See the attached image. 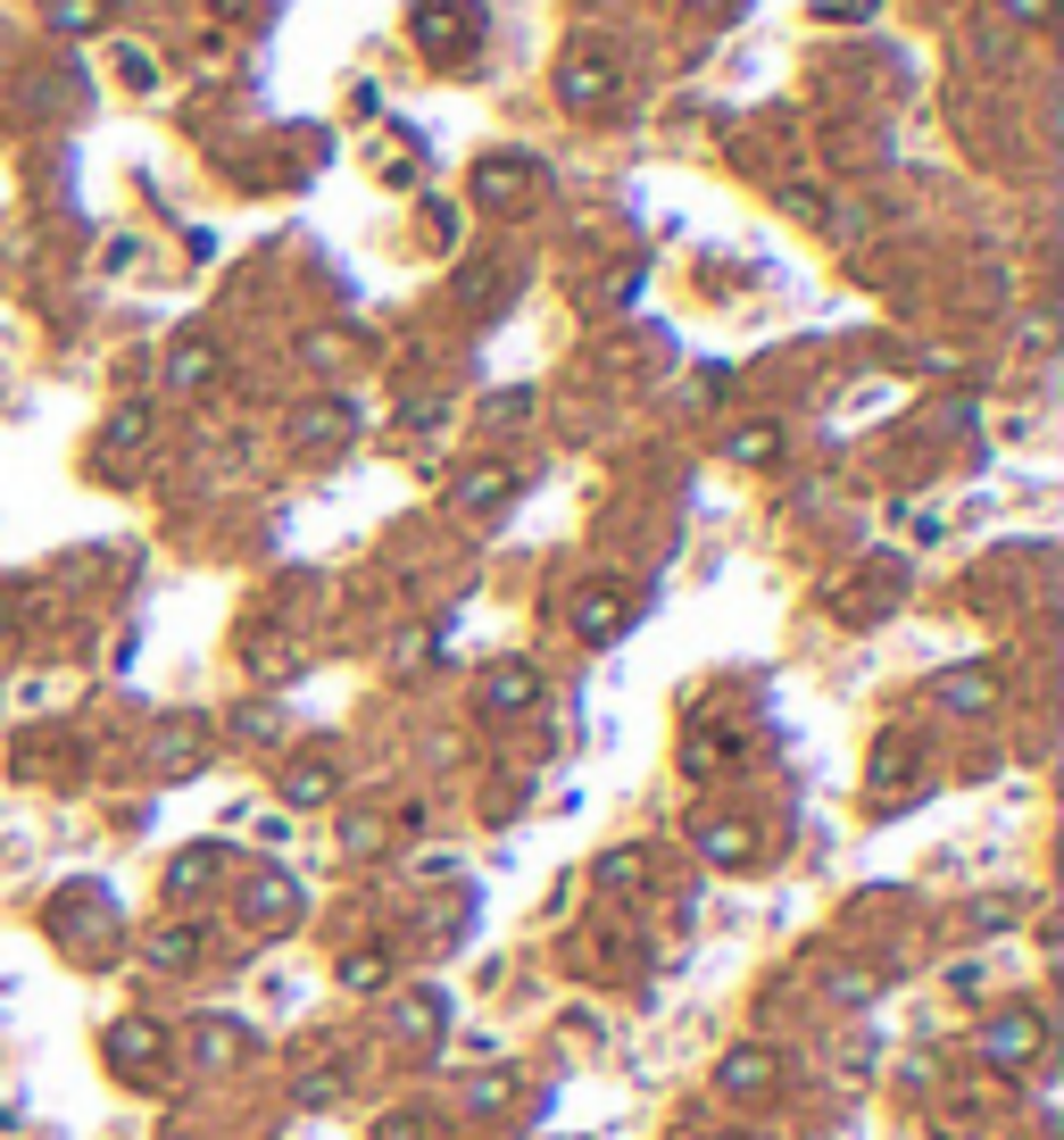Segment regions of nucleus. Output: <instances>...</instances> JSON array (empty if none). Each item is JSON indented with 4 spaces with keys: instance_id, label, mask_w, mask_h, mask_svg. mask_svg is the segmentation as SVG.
Masks as SVG:
<instances>
[{
    "instance_id": "f257e3e1",
    "label": "nucleus",
    "mask_w": 1064,
    "mask_h": 1140,
    "mask_svg": "<svg viewBox=\"0 0 1064 1140\" xmlns=\"http://www.w3.org/2000/svg\"><path fill=\"white\" fill-rule=\"evenodd\" d=\"M558 93H566V109H599V100L616 93V58H607V51H591V42H582V51L566 58Z\"/></svg>"
},
{
    "instance_id": "f03ea898",
    "label": "nucleus",
    "mask_w": 1064,
    "mask_h": 1140,
    "mask_svg": "<svg viewBox=\"0 0 1064 1140\" xmlns=\"http://www.w3.org/2000/svg\"><path fill=\"white\" fill-rule=\"evenodd\" d=\"M483 25V0H425L416 9V42H432V51H449V34H474Z\"/></svg>"
},
{
    "instance_id": "7ed1b4c3",
    "label": "nucleus",
    "mask_w": 1064,
    "mask_h": 1140,
    "mask_svg": "<svg viewBox=\"0 0 1064 1140\" xmlns=\"http://www.w3.org/2000/svg\"><path fill=\"white\" fill-rule=\"evenodd\" d=\"M533 699H541V674L533 666H491V683H483L491 716H516V708H533Z\"/></svg>"
},
{
    "instance_id": "20e7f679",
    "label": "nucleus",
    "mask_w": 1064,
    "mask_h": 1140,
    "mask_svg": "<svg viewBox=\"0 0 1064 1140\" xmlns=\"http://www.w3.org/2000/svg\"><path fill=\"white\" fill-rule=\"evenodd\" d=\"M774 1074H782L774 1049H732V1057H724V1090H766Z\"/></svg>"
},
{
    "instance_id": "39448f33",
    "label": "nucleus",
    "mask_w": 1064,
    "mask_h": 1140,
    "mask_svg": "<svg viewBox=\"0 0 1064 1140\" xmlns=\"http://www.w3.org/2000/svg\"><path fill=\"white\" fill-rule=\"evenodd\" d=\"M507 491H516V475H507V467H483V475H467V484H458V508H474V517H491V508H500Z\"/></svg>"
},
{
    "instance_id": "423d86ee",
    "label": "nucleus",
    "mask_w": 1064,
    "mask_h": 1140,
    "mask_svg": "<svg viewBox=\"0 0 1064 1140\" xmlns=\"http://www.w3.org/2000/svg\"><path fill=\"white\" fill-rule=\"evenodd\" d=\"M574 625H582L591 641L616 633V625H624V599H616V591H582V599H574Z\"/></svg>"
},
{
    "instance_id": "0eeeda50",
    "label": "nucleus",
    "mask_w": 1064,
    "mask_h": 1140,
    "mask_svg": "<svg viewBox=\"0 0 1064 1140\" xmlns=\"http://www.w3.org/2000/svg\"><path fill=\"white\" fill-rule=\"evenodd\" d=\"M109 1057H117V1066H158V1032H150V1024L109 1032Z\"/></svg>"
},
{
    "instance_id": "6e6552de",
    "label": "nucleus",
    "mask_w": 1064,
    "mask_h": 1140,
    "mask_svg": "<svg viewBox=\"0 0 1064 1140\" xmlns=\"http://www.w3.org/2000/svg\"><path fill=\"white\" fill-rule=\"evenodd\" d=\"M283 916H292V882L259 875V891H250V924H283Z\"/></svg>"
},
{
    "instance_id": "1a4fd4ad",
    "label": "nucleus",
    "mask_w": 1064,
    "mask_h": 1140,
    "mask_svg": "<svg viewBox=\"0 0 1064 1140\" xmlns=\"http://www.w3.org/2000/svg\"><path fill=\"white\" fill-rule=\"evenodd\" d=\"M981 1049L1014 1066V1057H1031V1049H1040V1024H1023V1016H1014V1024H990V1041H981Z\"/></svg>"
},
{
    "instance_id": "9d476101",
    "label": "nucleus",
    "mask_w": 1064,
    "mask_h": 1140,
    "mask_svg": "<svg viewBox=\"0 0 1064 1140\" xmlns=\"http://www.w3.org/2000/svg\"><path fill=\"white\" fill-rule=\"evenodd\" d=\"M175 383H184V392H200V383H208V374H217V350H208V341H184V350H175Z\"/></svg>"
},
{
    "instance_id": "9b49d317",
    "label": "nucleus",
    "mask_w": 1064,
    "mask_h": 1140,
    "mask_svg": "<svg viewBox=\"0 0 1064 1140\" xmlns=\"http://www.w3.org/2000/svg\"><path fill=\"white\" fill-rule=\"evenodd\" d=\"M299 442H341V433H350V409H341V400H333V409H299Z\"/></svg>"
},
{
    "instance_id": "f8f14e48",
    "label": "nucleus",
    "mask_w": 1064,
    "mask_h": 1140,
    "mask_svg": "<svg viewBox=\"0 0 1064 1140\" xmlns=\"http://www.w3.org/2000/svg\"><path fill=\"white\" fill-rule=\"evenodd\" d=\"M940 699H948V708H990V674H948V683H940Z\"/></svg>"
},
{
    "instance_id": "ddd939ff",
    "label": "nucleus",
    "mask_w": 1064,
    "mask_h": 1140,
    "mask_svg": "<svg viewBox=\"0 0 1064 1140\" xmlns=\"http://www.w3.org/2000/svg\"><path fill=\"white\" fill-rule=\"evenodd\" d=\"M516 184H524L516 159H491V167H483V200H516Z\"/></svg>"
},
{
    "instance_id": "4468645a",
    "label": "nucleus",
    "mask_w": 1064,
    "mask_h": 1140,
    "mask_svg": "<svg viewBox=\"0 0 1064 1140\" xmlns=\"http://www.w3.org/2000/svg\"><path fill=\"white\" fill-rule=\"evenodd\" d=\"M699 842H707V858H748V833H741V824H707Z\"/></svg>"
},
{
    "instance_id": "2eb2a0df",
    "label": "nucleus",
    "mask_w": 1064,
    "mask_h": 1140,
    "mask_svg": "<svg viewBox=\"0 0 1064 1140\" xmlns=\"http://www.w3.org/2000/svg\"><path fill=\"white\" fill-rule=\"evenodd\" d=\"M732 458H748V467H757V458H774V425H748V433H732Z\"/></svg>"
},
{
    "instance_id": "dca6fc26",
    "label": "nucleus",
    "mask_w": 1064,
    "mask_h": 1140,
    "mask_svg": "<svg viewBox=\"0 0 1064 1140\" xmlns=\"http://www.w3.org/2000/svg\"><path fill=\"white\" fill-rule=\"evenodd\" d=\"M333 791V767H292V800H325Z\"/></svg>"
},
{
    "instance_id": "f3484780",
    "label": "nucleus",
    "mask_w": 1064,
    "mask_h": 1140,
    "mask_svg": "<svg viewBox=\"0 0 1064 1140\" xmlns=\"http://www.w3.org/2000/svg\"><path fill=\"white\" fill-rule=\"evenodd\" d=\"M51 25H75V34H84V25H100V0H58Z\"/></svg>"
},
{
    "instance_id": "a211bd4d",
    "label": "nucleus",
    "mask_w": 1064,
    "mask_h": 1140,
    "mask_svg": "<svg viewBox=\"0 0 1064 1140\" xmlns=\"http://www.w3.org/2000/svg\"><path fill=\"white\" fill-rule=\"evenodd\" d=\"M191 949H200V941H191V933H184V924H175V933H158V949H150V957H158V966H184V957H191Z\"/></svg>"
},
{
    "instance_id": "6ab92c4d",
    "label": "nucleus",
    "mask_w": 1064,
    "mask_h": 1140,
    "mask_svg": "<svg viewBox=\"0 0 1064 1140\" xmlns=\"http://www.w3.org/2000/svg\"><path fill=\"white\" fill-rule=\"evenodd\" d=\"M117 75H125V84H150L158 67H150V51H133V42H125V51H117Z\"/></svg>"
},
{
    "instance_id": "aec40b11",
    "label": "nucleus",
    "mask_w": 1064,
    "mask_h": 1140,
    "mask_svg": "<svg viewBox=\"0 0 1064 1140\" xmlns=\"http://www.w3.org/2000/svg\"><path fill=\"white\" fill-rule=\"evenodd\" d=\"M142 433H150V416H142V409H125V416L109 425V442H142Z\"/></svg>"
},
{
    "instance_id": "412c9836",
    "label": "nucleus",
    "mask_w": 1064,
    "mask_h": 1140,
    "mask_svg": "<svg viewBox=\"0 0 1064 1140\" xmlns=\"http://www.w3.org/2000/svg\"><path fill=\"white\" fill-rule=\"evenodd\" d=\"M1007 9L1014 18H1047V0H1007Z\"/></svg>"
}]
</instances>
